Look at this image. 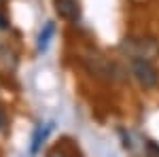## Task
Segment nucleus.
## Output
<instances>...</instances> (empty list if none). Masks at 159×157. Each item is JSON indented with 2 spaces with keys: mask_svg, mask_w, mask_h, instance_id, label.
<instances>
[{
  "mask_svg": "<svg viewBox=\"0 0 159 157\" xmlns=\"http://www.w3.org/2000/svg\"><path fill=\"white\" fill-rule=\"evenodd\" d=\"M121 49L127 51L132 58L153 60V58L159 55V43L155 40V38H125Z\"/></svg>",
  "mask_w": 159,
  "mask_h": 157,
  "instance_id": "obj_1",
  "label": "nucleus"
},
{
  "mask_svg": "<svg viewBox=\"0 0 159 157\" xmlns=\"http://www.w3.org/2000/svg\"><path fill=\"white\" fill-rule=\"evenodd\" d=\"M53 4H55V13L61 19H68V21H79L81 19L79 0H53Z\"/></svg>",
  "mask_w": 159,
  "mask_h": 157,
  "instance_id": "obj_4",
  "label": "nucleus"
},
{
  "mask_svg": "<svg viewBox=\"0 0 159 157\" xmlns=\"http://www.w3.org/2000/svg\"><path fill=\"white\" fill-rule=\"evenodd\" d=\"M53 127V123H47L45 127L43 125H38L36 130H34V136H32V146H30V153L32 155H36L38 153V146H40V142L47 138V134H49V130Z\"/></svg>",
  "mask_w": 159,
  "mask_h": 157,
  "instance_id": "obj_6",
  "label": "nucleus"
},
{
  "mask_svg": "<svg viewBox=\"0 0 159 157\" xmlns=\"http://www.w3.org/2000/svg\"><path fill=\"white\" fill-rule=\"evenodd\" d=\"M4 125V115H2V110H0V127Z\"/></svg>",
  "mask_w": 159,
  "mask_h": 157,
  "instance_id": "obj_9",
  "label": "nucleus"
},
{
  "mask_svg": "<svg viewBox=\"0 0 159 157\" xmlns=\"http://www.w3.org/2000/svg\"><path fill=\"white\" fill-rule=\"evenodd\" d=\"M53 34H55V24H53V21H47V24H45V28L40 30V34H38V45H36L38 51H45V49L49 47Z\"/></svg>",
  "mask_w": 159,
  "mask_h": 157,
  "instance_id": "obj_5",
  "label": "nucleus"
},
{
  "mask_svg": "<svg viewBox=\"0 0 159 157\" xmlns=\"http://www.w3.org/2000/svg\"><path fill=\"white\" fill-rule=\"evenodd\" d=\"M83 62H85V66L89 68V72H93L96 76H106V79H110L112 76V64H108V62L104 60L102 55H98V53H87L85 58H83Z\"/></svg>",
  "mask_w": 159,
  "mask_h": 157,
  "instance_id": "obj_3",
  "label": "nucleus"
},
{
  "mask_svg": "<svg viewBox=\"0 0 159 157\" xmlns=\"http://www.w3.org/2000/svg\"><path fill=\"white\" fill-rule=\"evenodd\" d=\"M47 157H70V155H68V153H66L61 146H53L49 153H47Z\"/></svg>",
  "mask_w": 159,
  "mask_h": 157,
  "instance_id": "obj_7",
  "label": "nucleus"
},
{
  "mask_svg": "<svg viewBox=\"0 0 159 157\" xmlns=\"http://www.w3.org/2000/svg\"><path fill=\"white\" fill-rule=\"evenodd\" d=\"M132 72H134L136 81L142 85L144 89H153L159 83V70L153 66L151 60L144 58H132Z\"/></svg>",
  "mask_w": 159,
  "mask_h": 157,
  "instance_id": "obj_2",
  "label": "nucleus"
},
{
  "mask_svg": "<svg viewBox=\"0 0 159 157\" xmlns=\"http://www.w3.org/2000/svg\"><path fill=\"white\" fill-rule=\"evenodd\" d=\"M147 151L151 157H159V145L157 142H153V140H148L147 142Z\"/></svg>",
  "mask_w": 159,
  "mask_h": 157,
  "instance_id": "obj_8",
  "label": "nucleus"
},
{
  "mask_svg": "<svg viewBox=\"0 0 159 157\" xmlns=\"http://www.w3.org/2000/svg\"><path fill=\"white\" fill-rule=\"evenodd\" d=\"M0 28H7V21H4L2 17H0Z\"/></svg>",
  "mask_w": 159,
  "mask_h": 157,
  "instance_id": "obj_10",
  "label": "nucleus"
}]
</instances>
